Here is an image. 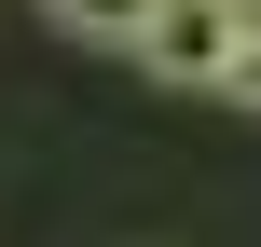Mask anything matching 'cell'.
I'll return each mask as SVG.
<instances>
[{"mask_svg":"<svg viewBox=\"0 0 261 247\" xmlns=\"http://www.w3.org/2000/svg\"><path fill=\"white\" fill-rule=\"evenodd\" d=\"M138 69H165V83H193V96H248L261 83V14L248 0H165V14L138 28Z\"/></svg>","mask_w":261,"mask_h":247,"instance_id":"1","label":"cell"},{"mask_svg":"<svg viewBox=\"0 0 261 247\" xmlns=\"http://www.w3.org/2000/svg\"><path fill=\"white\" fill-rule=\"evenodd\" d=\"M41 14H55L69 41H96V55H138V28H151L165 0H41Z\"/></svg>","mask_w":261,"mask_h":247,"instance_id":"2","label":"cell"}]
</instances>
